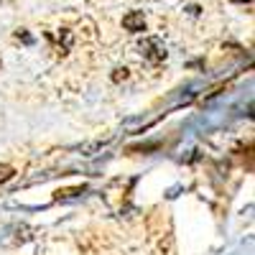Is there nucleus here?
I'll return each instance as SVG.
<instances>
[{"label": "nucleus", "mask_w": 255, "mask_h": 255, "mask_svg": "<svg viewBox=\"0 0 255 255\" xmlns=\"http://www.w3.org/2000/svg\"><path fill=\"white\" fill-rule=\"evenodd\" d=\"M140 54L148 64H161L166 61V46H163V41L156 38V36H148L140 41Z\"/></svg>", "instance_id": "nucleus-1"}, {"label": "nucleus", "mask_w": 255, "mask_h": 255, "mask_svg": "<svg viewBox=\"0 0 255 255\" xmlns=\"http://www.w3.org/2000/svg\"><path fill=\"white\" fill-rule=\"evenodd\" d=\"M123 28L130 31V33H143L145 31V15L143 10H130L123 15Z\"/></svg>", "instance_id": "nucleus-2"}, {"label": "nucleus", "mask_w": 255, "mask_h": 255, "mask_svg": "<svg viewBox=\"0 0 255 255\" xmlns=\"http://www.w3.org/2000/svg\"><path fill=\"white\" fill-rule=\"evenodd\" d=\"M15 176V171H13V166H8V163H0V184H5V181H10Z\"/></svg>", "instance_id": "nucleus-3"}, {"label": "nucleus", "mask_w": 255, "mask_h": 255, "mask_svg": "<svg viewBox=\"0 0 255 255\" xmlns=\"http://www.w3.org/2000/svg\"><path fill=\"white\" fill-rule=\"evenodd\" d=\"M123 79H128V69L125 67H118L115 74H113V82H123Z\"/></svg>", "instance_id": "nucleus-4"}, {"label": "nucleus", "mask_w": 255, "mask_h": 255, "mask_svg": "<svg viewBox=\"0 0 255 255\" xmlns=\"http://www.w3.org/2000/svg\"><path fill=\"white\" fill-rule=\"evenodd\" d=\"M15 36H18V38H23V41H26V44H33V38H31L28 33H23V31H18Z\"/></svg>", "instance_id": "nucleus-5"}, {"label": "nucleus", "mask_w": 255, "mask_h": 255, "mask_svg": "<svg viewBox=\"0 0 255 255\" xmlns=\"http://www.w3.org/2000/svg\"><path fill=\"white\" fill-rule=\"evenodd\" d=\"M186 13L189 15H199V5H186Z\"/></svg>", "instance_id": "nucleus-6"}, {"label": "nucleus", "mask_w": 255, "mask_h": 255, "mask_svg": "<svg viewBox=\"0 0 255 255\" xmlns=\"http://www.w3.org/2000/svg\"><path fill=\"white\" fill-rule=\"evenodd\" d=\"M230 3H238V5H253V0H230Z\"/></svg>", "instance_id": "nucleus-7"}]
</instances>
